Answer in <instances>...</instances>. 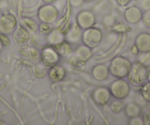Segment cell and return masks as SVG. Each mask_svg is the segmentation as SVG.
Returning a JSON list of instances; mask_svg holds the SVG:
<instances>
[{"label":"cell","mask_w":150,"mask_h":125,"mask_svg":"<svg viewBox=\"0 0 150 125\" xmlns=\"http://www.w3.org/2000/svg\"><path fill=\"white\" fill-rule=\"evenodd\" d=\"M91 98L95 104L100 106L106 105L109 102L111 96L109 88L105 86H99L92 91Z\"/></svg>","instance_id":"cell-8"},{"label":"cell","mask_w":150,"mask_h":125,"mask_svg":"<svg viewBox=\"0 0 150 125\" xmlns=\"http://www.w3.org/2000/svg\"><path fill=\"white\" fill-rule=\"evenodd\" d=\"M131 66L132 63L129 59L124 56H117L110 61V74L116 78H125L127 76Z\"/></svg>","instance_id":"cell-1"},{"label":"cell","mask_w":150,"mask_h":125,"mask_svg":"<svg viewBox=\"0 0 150 125\" xmlns=\"http://www.w3.org/2000/svg\"><path fill=\"white\" fill-rule=\"evenodd\" d=\"M58 16V11L52 4H46L40 8L38 13V16L40 21L47 24H52L55 22L57 20Z\"/></svg>","instance_id":"cell-6"},{"label":"cell","mask_w":150,"mask_h":125,"mask_svg":"<svg viewBox=\"0 0 150 125\" xmlns=\"http://www.w3.org/2000/svg\"><path fill=\"white\" fill-rule=\"evenodd\" d=\"M82 29L77 25V24H74L70 27L69 30L65 34V40L71 44H77L80 41H81L82 38Z\"/></svg>","instance_id":"cell-14"},{"label":"cell","mask_w":150,"mask_h":125,"mask_svg":"<svg viewBox=\"0 0 150 125\" xmlns=\"http://www.w3.org/2000/svg\"><path fill=\"white\" fill-rule=\"evenodd\" d=\"M140 93L145 101L150 102V82L144 83L141 86Z\"/></svg>","instance_id":"cell-23"},{"label":"cell","mask_w":150,"mask_h":125,"mask_svg":"<svg viewBox=\"0 0 150 125\" xmlns=\"http://www.w3.org/2000/svg\"><path fill=\"white\" fill-rule=\"evenodd\" d=\"M20 53L25 58L34 62L35 64H38V62H40V53L35 47L24 45L20 49Z\"/></svg>","instance_id":"cell-16"},{"label":"cell","mask_w":150,"mask_h":125,"mask_svg":"<svg viewBox=\"0 0 150 125\" xmlns=\"http://www.w3.org/2000/svg\"><path fill=\"white\" fill-rule=\"evenodd\" d=\"M130 52L132 53V54H134V55H137V54L139 53V51H138V48H137V47L135 45V44H134V45L132 47V48H131Z\"/></svg>","instance_id":"cell-34"},{"label":"cell","mask_w":150,"mask_h":125,"mask_svg":"<svg viewBox=\"0 0 150 125\" xmlns=\"http://www.w3.org/2000/svg\"><path fill=\"white\" fill-rule=\"evenodd\" d=\"M143 13L139 8L136 6L129 7L125 11L124 16L128 23L135 24L138 23L142 19Z\"/></svg>","instance_id":"cell-13"},{"label":"cell","mask_w":150,"mask_h":125,"mask_svg":"<svg viewBox=\"0 0 150 125\" xmlns=\"http://www.w3.org/2000/svg\"><path fill=\"white\" fill-rule=\"evenodd\" d=\"M93 55L92 49L85 44L79 45L74 50V56L83 61L87 62Z\"/></svg>","instance_id":"cell-17"},{"label":"cell","mask_w":150,"mask_h":125,"mask_svg":"<svg viewBox=\"0 0 150 125\" xmlns=\"http://www.w3.org/2000/svg\"><path fill=\"white\" fill-rule=\"evenodd\" d=\"M56 0H44V2L46 4H53Z\"/></svg>","instance_id":"cell-35"},{"label":"cell","mask_w":150,"mask_h":125,"mask_svg":"<svg viewBox=\"0 0 150 125\" xmlns=\"http://www.w3.org/2000/svg\"><path fill=\"white\" fill-rule=\"evenodd\" d=\"M92 76L97 81H104L108 78L110 74L109 68L105 64H97L92 69Z\"/></svg>","instance_id":"cell-15"},{"label":"cell","mask_w":150,"mask_h":125,"mask_svg":"<svg viewBox=\"0 0 150 125\" xmlns=\"http://www.w3.org/2000/svg\"><path fill=\"white\" fill-rule=\"evenodd\" d=\"M135 45L139 52L147 54L150 52V33L141 32L138 34L135 40Z\"/></svg>","instance_id":"cell-12"},{"label":"cell","mask_w":150,"mask_h":125,"mask_svg":"<svg viewBox=\"0 0 150 125\" xmlns=\"http://www.w3.org/2000/svg\"><path fill=\"white\" fill-rule=\"evenodd\" d=\"M109 90L112 97H114L116 100H123L129 94L130 85L124 78H117L110 83Z\"/></svg>","instance_id":"cell-3"},{"label":"cell","mask_w":150,"mask_h":125,"mask_svg":"<svg viewBox=\"0 0 150 125\" xmlns=\"http://www.w3.org/2000/svg\"><path fill=\"white\" fill-rule=\"evenodd\" d=\"M111 111L115 114H119V113L122 111L124 109V103L121 100H116L115 101L112 102L110 105Z\"/></svg>","instance_id":"cell-24"},{"label":"cell","mask_w":150,"mask_h":125,"mask_svg":"<svg viewBox=\"0 0 150 125\" xmlns=\"http://www.w3.org/2000/svg\"><path fill=\"white\" fill-rule=\"evenodd\" d=\"M84 2H92V1H93V0H83Z\"/></svg>","instance_id":"cell-38"},{"label":"cell","mask_w":150,"mask_h":125,"mask_svg":"<svg viewBox=\"0 0 150 125\" xmlns=\"http://www.w3.org/2000/svg\"><path fill=\"white\" fill-rule=\"evenodd\" d=\"M129 124L130 125H144V122H143L142 117L141 116H137V117L132 118L129 119Z\"/></svg>","instance_id":"cell-30"},{"label":"cell","mask_w":150,"mask_h":125,"mask_svg":"<svg viewBox=\"0 0 150 125\" xmlns=\"http://www.w3.org/2000/svg\"><path fill=\"white\" fill-rule=\"evenodd\" d=\"M60 55L57 53L54 47L47 44L40 52V63L47 68H50L55 64H59Z\"/></svg>","instance_id":"cell-5"},{"label":"cell","mask_w":150,"mask_h":125,"mask_svg":"<svg viewBox=\"0 0 150 125\" xmlns=\"http://www.w3.org/2000/svg\"><path fill=\"white\" fill-rule=\"evenodd\" d=\"M0 42L3 46V47H8L11 44V40L8 38V35L2 32V33H0Z\"/></svg>","instance_id":"cell-28"},{"label":"cell","mask_w":150,"mask_h":125,"mask_svg":"<svg viewBox=\"0 0 150 125\" xmlns=\"http://www.w3.org/2000/svg\"><path fill=\"white\" fill-rule=\"evenodd\" d=\"M147 80L150 82V68H148V74H147Z\"/></svg>","instance_id":"cell-36"},{"label":"cell","mask_w":150,"mask_h":125,"mask_svg":"<svg viewBox=\"0 0 150 125\" xmlns=\"http://www.w3.org/2000/svg\"><path fill=\"white\" fill-rule=\"evenodd\" d=\"M57 52L60 57H69L71 56L73 53V49L71 47V44L67 41L64 40L59 44H55L53 46Z\"/></svg>","instance_id":"cell-19"},{"label":"cell","mask_w":150,"mask_h":125,"mask_svg":"<svg viewBox=\"0 0 150 125\" xmlns=\"http://www.w3.org/2000/svg\"><path fill=\"white\" fill-rule=\"evenodd\" d=\"M65 40V35L57 29H53L51 32L47 35V44L54 46Z\"/></svg>","instance_id":"cell-20"},{"label":"cell","mask_w":150,"mask_h":125,"mask_svg":"<svg viewBox=\"0 0 150 125\" xmlns=\"http://www.w3.org/2000/svg\"><path fill=\"white\" fill-rule=\"evenodd\" d=\"M103 38L102 30L97 27H92L86 29L82 33L81 41L83 44L91 49L97 47Z\"/></svg>","instance_id":"cell-4"},{"label":"cell","mask_w":150,"mask_h":125,"mask_svg":"<svg viewBox=\"0 0 150 125\" xmlns=\"http://www.w3.org/2000/svg\"><path fill=\"white\" fill-rule=\"evenodd\" d=\"M144 122V125H150V108L147 109L141 116Z\"/></svg>","instance_id":"cell-29"},{"label":"cell","mask_w":150,"mask_h":125,"mask_svg":"<svg viewBox=\"0 0 150 125\" xmlns=\"http://www.w3.org/2000/svg\"><path fill=\"white\" fill-rule=\"evenodd\" d=\"M49 78L53 83H59L63 81L66 76V70L61 64H57L49 68L47 73Z\"/></svg>","instance_id":"cell-11"},{"label":"cell","mask_w":150,"mask_h":125,"mask_svg":"<svg viewBox=\"0 0 150 125\" xmlns=\"http://www.w3.org/2000/svg\"><path fill=\"white\" fill-rule=\"evenodd\" d=\"M142 21L144 25L150 29V9L146 10L142 15Z\"/></svg>","instance_id":"cell-27"},{"label":"cell","mask_w":150,"mask_h":125,"mask_svg":"<svg viewBox=\"0 0 150 125\" xmlns=\"http://www.w3.org/2000/svg\"><path fill=\"white\" fill-rule=\"evenodd\" d=\"M30 39L28 30L23 26L16 27L13 32V40L15 45L18 47H22L26 45Z\"/></svg>","instance_id":"cell-10"},{"label":"cell","mask_w":150,"mask_h":125,"mask_svg":"<svg viewBox=\"0 0 150 125\" xmlns=\"http://www.w3.org/2000/svg\"><path fill=\"white\" fill-rule=\"evenodd\" d=\"M69 63L74 68L80 70V71H83L86 66V62L80 60V59L75 57L74 55L71 57V58L69 60Z\"/></svg>","instance_id":"cell-22"},{"label":"cell","mask_w":150,"mask_h":125,"mask_svg":"<svg viewBox=\"0 0 150 125\" xmlns=\"http://www.w3.org/2000/svg\"><path fill=\"white\" fill-rule=\"evenodd\" d=\"M33 71L34 75L37 78L40 79L45 77L47 75V73H48V71H47V67H45L41 64H35V65L34 66V67H33Z\"/></svg>","instance_id":"cell-21"},{"label":"cell","mask_w":150,"mask_h":125,"mask_svg":"<svg viewBox=\"0 0 150 125\" xmlns=\"http://www.w3.org/2000/svg\"><path fill=\"white\" fill-rule=\"evenodd\" d=\"M76 24L82 29L91 28L96 24V16L92 11L84 10L78 13L76 16Z\"/></svg>","instance_id":"cell-7"},{"label":"cell","mask_w":150,"mask_h":125,"mask_svg":"<svg viewBox=\"0 0 150 125\" xmlns=\"http://www.w3.org/2000/svg\"><path fill=\"white\" fill-rule=\"evenodd\" d=\"M148 67L142 62L135 61L132 64L127 77L129 83L135 86H141L147 80Z\"/></svg>","instance_id":"cell-2"},{"label":"cell","mask_w":150,"mask_h":125,"mask_svg":"<svg viewBox=\"0 0 150 125\" xmlns=\"http://www.w3.org/2000/svg\"><path fill=\"white\" fill-rule=\"evenodd\" d=\"M17 26V20L13 14H4L0 18V30L6 35L13 32Z\"/></svg>","instance_id":"cell-9"},{"label":"cell","mask_w":150,"mask_h":125,"mask_svg":"<svg viewBox=\"0 0 150 125\" xmlns=\"http://www.w3.org/2000/svg\"><path fill=\"white\" fill-rule=\"evenodd\" d=\"M131 0H116V2H118V4H119L122 6H125L127 4L129 3Z\"/></svg>","instance_id":"cell-33"},{"label":"cell","mask_w":150,"mask_h":125,"mask_svg":"<svg viewBox=\"0 0 150 125\" xmlns=\"http://www.w3.org/2000/svg\"><path fill=\"white\" fill-rule=\"evenodd\" d=\"M83 0H69L71 5L74 8H78V7L81 6L83 3Z\"/></svg>","instance_id":"cell-31"},{"label":"cell","mask_w":150,"mask_h":125,"mask_svg":"<svg viewBox=\"0 0 150 125\" xmlns=\"http://www.w3.org/2000/svg\"><path fill=\"white\" fill-rule=\"evenodd\" d=\"M142 7L146 10L150 9V0H143Z\"/></svg>","instance_id":"cell-32"},{"label":"cell","mask_w":150,"mask_h":125,"mask_svg":"<svg viewBox=\"0 0 150 125\" xmlns=\"http://www.w3.org/2000/svg\"><path fill=\"white\" fill-rule=\"evenodd\" d=\"M2 48H3V46L2 45V44H1V42H0V53L2 52Z\"/></svg>","instance_id":"cell-37"},{"label":"cell","mask_w":150,"mask_h":125,"mask_svg":"<svg viewBox=\"0 0 150 125\" xmlns=\"http://www.w3.org/2000/svg\"><path fill=\"white\" fill-rule=\"evenodd\" d=\"M52 24H47V23L41 22L38 26V30L41 35H48L52 30H53V27L51 25Z\"/></svg>","instance_id":"cell-26"},{"label":"cell","mask_w":150,"mask_h":125,"mask_svg":"<svg viewBox=\"0 0 150 125\" xmlns=\"http://www.w3.org/2000/svg\"><path fill=\"white\" fill-rule=\"evenodd\" d=\"M125 115L129 119L140 116L142 113V108L136 102H129L125 105Z\"/></svg>","instance_id":"cell-18"},{"label":"cell","mask_w":150,"mask_h":125,"mask_svg":"<svg viewBox=\"0 0 150 125\" xmlns=\"http://www.w3.org/2000/svg\"><path fill=\"white\" fill-rule=\"evenodd\" d=\"M23 22H24V25H25L29 30L33 31V32H35V31H37V30H38V26L37 23H36L34 20L32 19V18H23Z\"/></svg>","instance_id":"cell-25"}]
</instances>
